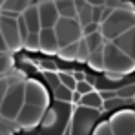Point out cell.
Wrapping results in <instances>:
<instances>
[{
	"instance_id": "5b68a950",
	"label": "cell",
	"mask_w": 135,
	"mask_h": 135,
	"mask_svg": "<svg viewBox=\"0 0 135 135\" xmlns=\"http://www.w3.org/2000/svg\"><path fill=\"white\" fill-rule=\"evenodd\" d=\"M22 100H24V90L22 86H15L13 90H9L6 93L2 104H0V113L7 119H13L22 108Z\"/></svg>"
},
{
	"instance_id": "d6986e66",
	"label": "cell",
	"mask_w": 135,
	"mask_h": 135,
	"mask_svg": "<svg viewBox=\"0 0 135 135\" xmlns=\"http://www.w3.org/2000/svg\"><path fill=\"white\" fill-rule=\"evenodd\" d=\"M0 55H2V53H0Z\"/></svg>"
},
{
	"instance_id": "5bb4252c",
	"label": "cell",
	"mask_w": 135,
	"mask_h": 135,
	"mask_svg": "<svg viewBox=\"0 0 135 135\" xmlns=\"http://www.w3.org/2000/svg\"><path fill=\"white\" fill-rule=\"evenodd\" d=\"M6 93H7V82L6 80H0V104H2V100L6 97Z\"/></svg>"
},
{
	"instance_id": "3957f363",
	"label": "cell",
	"mask_w": 135,
	"mask_h": 135,
	"mask_svg": "<svg viewBox=\"0 0 135 135\" xmlns=\"http://www.w3.org/2000/svg\"><path fill=\"white\" fill-rule=\"evenodd\" d=\"M55 35H57V40H59V46L66 47L69 44H75L79 42L80 38V26L77 24L75 18H59V22L55 24Z\"/></svg>"
},
{
	"instance_id": "8fae6325",
	"label": "cell",
	"mask_w": 135,
	"mask_h": 135,
	"mask_svg": "<svg viewBox=\"0 0 135 135\" xmlns=\"http://www.w3.org/2000/svg\"><path fill=\"white\" fill-rule=\"evenodd\" d=\"M29 7V0H6L2 6H0V11H6V13H24L26 9Z\"/></svg>"
},
{
	"instance_id": "2e32d148",
	"label": "cell",
	"mask_w": 135,
	"mask_h": 135,
	"mask_svg": "<svg viewBox=\"0 0 135 135\" xmlns=\"http://www.w3.org/2000/svg\"><path fill=\"white\" fill-rule=\"evenodd\" d=\"M6 49H7V44H6V40L2 37V31H0V53H4Z\"/></svg>"
},
{
	"instance_id": "6da1fadb",
	"label": "cell",
	"mask_w": 135,
	"mask_h": 135,
	"mask_svg": "<svg viewBox=\"0 0 135 135\" xmlns=\"http://www.w3.org/2000/svg\"><path fill=\"white\" fill-rule=\"evenodd\" d=\"M135 27V13L126 9H115L110 18L102 22V35L108 38H119L122 33Z\"/></svg>"
},
{
	"instance_id": "9a60e30c",
	"label": "cell",
	"mask_w": 135,
	"mask_h": 135,
	"mask_svg": "<svg viewBox=\"0 0 135 135\" xmlns=\"http://www.w3.org/2000/svg\"><path fill=\"white\" fill-rule=\"evenodd\" d=\"M106 2H108V0H86V4H90V6H93V7H95V6L102 7V6H104Z\"/></svg>"
},
{
	"instance_id": "7a4b0ae2",
	"label": "cell",
	"mask_w": 135,
	"mask_h": 135,
	"mask_svg": "<svg viewBox=\"0 0 135 135\" xmlns=\"http://www.w3.org/2000/svg\"><path fill=\"white\" fill-rule=\"evenodd\" d=\"M102 51H104V69L120 75H128L135 71V64L132 62V59L126 53H122L115 44H108Z\"/></svg>"
},
{
	"instance_id": "ba28073f",
	"label": "cell",
	"mask_w": 135,
	"mask_h": 135,
	"mask_svg": "<svg viewBox=\"0 0 135 135\" xmlns=\"http://www.w3.org/2000/svg\"><path fill=\"white\" fill-rule=\"evenodd\" d=\"M115 46H117L119 49H122L128 57L135 59V27L128 29L126 33H122V35L117 38V44Z\"/></svg>"
},
{
	"instance_id": "8992f818",
	"label": "cell",
	"mask_w": 135,
	"mask_h": 135,
	"mask_svg": "<svg viewBox=\"0 0 135 135\" xmlns=\"http://www.w3.org/2000/svg\"><path fill=\"white\" fill-rule=\"evenodd\" d=\"M38 15H40V26L44 29H53L55 24L59 22V18H60L53 0H46V2H42L38 6Z\"/></svg>"
},
{
	"instance_id": "9c48e42d",
	"label": "cell",
	"mask_w": 135,
	"mask_h": 135,
	"mask_svg": "<svg viewBox=\"0 0 135 135\" xmlns=\"http://www.w3.org/2000/svg\"><path fill=\"white\" fill-rule=\"evenodd\" d=\"M24 22L27 26V31L29 33H38V29L42 27L40 26V15H38V7L37 6H29L22 15Z\"/></svg>"
},
{
	"instance_id": "277c9868",
	"label": "cell",
	"mask_w": 135,
	"mask_h": 135,
	"mask_svg": "<svg viewBox=\"0 0 135 135\" xmlns=\"http://www.w3.org/2000/svg\"><path fill=\"white\" fill-rule=\"evenodd\" d=\"M18 18H9V17H2L0 15V31H2V37L6 40V44L9 49L13 51H18L20 42H22V37H20V31H18Z\"/></svg>"
},
{
	"instance_id": "ac0fdd59",
	"label": "cell",
	"mask_w": 135,
	"mask_h": 135,
	"mask_svg": "<svg viewBox=\"0 0 135 135\" xmlns=\"http://www.w3.org/2000/svg\"><path fill=\"white\" fill-rule=\"evenodd\" d=\"M124 2H130V0H124Z\"/></svg>"
},
{
	"instance_id": "4fadbf2b",
	"label": "cell",
	"mask_w": 135,
	"mask_h": 135,
	"mask_svg": "<svg viewBox=\"0 0 135 135\" xmlns=\"http://www.w3.org/2000/svg\"><path fill=\"white\" fill-rule=\"evenodd\" d=\"M11 66H13V59H11V57H6V55L2 53V55H0V75L6 73Z\"/></svg>"
},
{
	"instance_id": "e0dca14e",
	"label": "cell",
	"mask_w": 135,
	"mask_h": 135,
	"mask_svg": "<svg viewBox=\"0 0 135 135\" xmlns=\"http://www.w3.org/2000/svg\"><path fill=\"white\" fill-rule=\"evenodd\" d=\"M4 2H6V0H0V6H2V4H4Z\"/></svg>"
},
{
	"instance_id": "7c38bea8",
	"label": "cell",
	"mask_w": 135,
	"mask_h": 135,
	"mask_svg": "<svg viewBox=\"0 0 135 135\" xmlns=\"http://www.w3.org/2000/svg\"><path fill=\"white\" fill-rule=\"evenodd\" d=\"M86 46H88V49H90V53L93 51H99V49H102V35L100 33H91L86 37Z\"/></svg>"
},
{
	"instance_id": "52a82bcc",
	"label": "cell",
	"mask_w": 135,
	"mask_h": 135,
	"mask_svg": "<svg viewBox=\"0 0 135 135\" xmlns=\"http://www.w3.org/2000/svg\"><path fill=\"white\" fill-rule=\"evenodd\" d=\"M38 37H40V49L44 53H47V55H55L57 47H59V40H57L55 29H42L38 33Z\"/></svg>"
},
{
	"instance_id": "30bf717a",
	"label": "cell",
	"mask_w": 135,
	"mask_h": 135,
	"mask_svg": "<svg viewBox=\"0 0 135 135\" xmlns=\"http://www.w3.org/2000/svg\"><path fill=\"white\" fill-rule=\"evenodd\" d=\"M57 11L62 18H75L77 9H75V0H55Z\"/></svg>"
}]
</instances>
